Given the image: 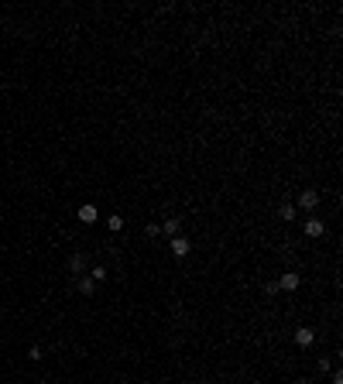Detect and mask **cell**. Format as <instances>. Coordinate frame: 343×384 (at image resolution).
<instances>
[{
	"mask_svg": "<svg viewBox=\"0 0 343 384\" xmlns=\"http://www.w3.org/2000/svg\"><path fill=\"white\" fill-rule=\"evenodd\" d=\"M76 288H79V295H93V292H96V281H93V278H79Z\"/></svg>",
	"mask_w": 343,
	"mask_h": 384,
	"instance_id": "obj_7",
	"label": "cell"
},
{
	"mask_svg": "<svg viewBox=\"0 0 343 384\" xmlns=\"http://www.w3.org/2000/svg\"><path fill=\"white\" fill-rule=\"evenodd\" d=\"M323 233H326L323 220H305V237H323Z\"/></svg>",
	"mask_w": 343,
	"mask_h": 384,
	"instance_id": "obj_3",
	"label": "cell"
},
{
	"mask_svg": "<svg viewBox=\"0 0 343 384\" xmlns=\"http://www.w3.org/2000/svg\"><path fill=\"white\" fill-rule=\"evenodd\" d=\"M265 292H268V295H278L282 288H278V281H268V285H265Z\"/></svg>",
	"mask_w": 343,
	"mask_h": 384,
	"instance_id": "obj_13",
	"label": "cell"
},
{
	"mask_svg": "<svg viewBox=\"0 0 343 384\" xmlns=\"http://www.w3.org/2000/svg\"><path fill=\"white\" fill-rule=\"evenodd\" d=\"M172 254H175V257H186V254H189V240H186V237H172Z\"/></svg>",
	"mask_w": 343,
	"mask_h": 384,
	"instance_id": "obj_6",
	"label": "cell"
},
{
	"mask_svg": "<svg viewBox=\"0 0 343 384\" xmlns=\"http://www.w3.org/2000/svg\"><path fill=\"white\" fill-rule=\"evenodd\" d=\"M69 268H72V274H82V271H86V257H82V254H76V257L69 261Z\"/></svg>",
	"mask_w": 343,
	"mask_h": 384,
	"instance_id": "obj_9",
	"label": "cell"
},
{
	"mask_svg": "<svg viewBox=\"0 0 343 384\" xmlns=\"http://www.w3.org/2000/svg\"><path fill=\"white\" fill-rule=\"evenodd\" d=\"M312 340H316V333H312L309 326L295 329V343H299V346H312Z\"/></svg>",
	"mask_w": 343,
	"mask_h": 384,
	"instance_id": "obj_5",
	"label": "cell"
},
{
	"mask_svg": "<svg viewBox=\"0 0 343 384\" xmlns=\"http://www.w3.org/2000/svg\"><path fill=\"white\" fill-rule=\"evenodd\" d=\"M299 206H302V210H316V206H319V192H316V189H305L302 196H299Z\"/></svg>",
	"mask_w": 343,
	"mask_h": 384,
	"instance_id": "obj_1",
	"label": "cell"
},
{
	"mask_svg": "<svg viewBox=\"0 0 343 384\" xmlns=\"http://www.w3.org/2000/svg\"><path fill=\"white\" fill-rule=\"evenodd\" d=\"M299 281H302V278H299L295 271H285V274L278 278V288H285V292H295V288H299Z\"/></svg>",
	"mask_w": 343,
	"mask_h": 384,
	"instance_id": "obj_2",
	"label": "cell"
},
{
	"mask_svg": "<svg viewBox=\"0 0 343 384\" xmlns=\"http://www.w3.org/2000/svg\"><path fill=\"white\" fill-rule=\"evenodd\" d=\"M278 213H282V220H295V206H292V203H285Z\"/></svg>",
	"mask_w": 343,
	"mask_h": 384,
	"instance_id": "obj_10",
	"label": "cell"
},
{
	"mask_svg": "<svg viewBox=\"0 0 343 384\" xmlns=\"http://www.w3.org/2000/svg\"><path fill=\"white\" fill-rule=\"evenodd\" d=\"M79 223H96V216H100V213H96V206H90V203H86V206H79Z\"/></svg>",
	"mask_w": 343,
	"mask_h": 384,
	"instance_id": "obj_4",
	"label": "cell"
},
{
	"mask_svg": "<svg viewBox=\"0 0 343 384\" xmlns=\"http://www.w3.org/2000/svg\"><path fill=\"white\" fill-rule=\"evenodd\" d=\"M107 227H110V230H120V227H124V220H120V216H107Z\"/></svg>",
	"mask_w": 343,
	"mask_h": 384,
	"instance_id": "obj_11",
	"label": "cell"
},
{
	"mask_svg": "<svg viewBox=\"0 0 343 384\" xmlns=\"http://www.w3.org/2000/svg\"><path fill=\"white\" fill-rule=\"evenodd\" d=\"M165 233H172V237H179V230H182V220L179 216H172V220H165V227H161Z\"/></svg>",
	"mask_w": 343,
	"mask_h": 384,
	"instance_id": "obj_8",
	"label": "cell"
},
{
	"mask_svg": "<svg viewBox=\"0 0 343 384\" xmlns=\"http://www.w3.org/2000/svg\"><path fill=\"white\" fill-rule=\"evenodd\" d=\"M90 278H93V281H103V278H107V268H93V271H90Z\"/></svg>",
	"mask_w": 343,
	"mask_h": 384,
	"instance_id": "obj_12",
	"label": "cell"
}]
</instances>
